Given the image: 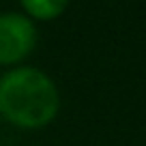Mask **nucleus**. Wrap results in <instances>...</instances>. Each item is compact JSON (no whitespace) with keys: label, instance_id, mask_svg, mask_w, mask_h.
<instances>
[{"label":"nucleus","instance_id":"nucleus-3","mask_svg":"<svg viewBox=\"0 0 146 146\" xmlns=\"http://www.w3.org/2000/svg\"><path fill=\"white\" fill-rule=\"evenodd\" d=\"M24 9L39 19H52L67 9V2H60V0H26Z\"/></svg>","mask_w":146,"mask_h":146},{"label":"nucleus","instance_id":"nucleus-1","mask_svg":"<svg viewBox=\"0 0 146 146\" xmlns=\"http://www.w3.org/2000/svg\"><path fill=\"white\" fill-rule=\"evenodd\" d=\"M58 112V92L45 73L17 69L0 80V114L19 127H43Z\"/></svg>","mask_w":146,"mask_h":146},{"label":"nucleus","instance_id":"nucleus-2","mask_svg":"<svg viewBox=\"0 0 146 146\" xmlns=\"http://www.w3.org/2000/svg\"><path fill=\"white\" fill-rule=\"evenodd\" d=\"M35 26L17 13L0 15V62H15L35 45Z\"/></svg>","mask_w":146,"mask_h":146}]
</instances>
